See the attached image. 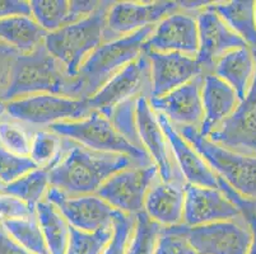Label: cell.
<instances>
[{"mask_svg":"<svg viewBox=\"0 0 256 254\" xmlns=\"http://www.w3.org/2000/svg\"><path fill=\"white\" fill-rule=\"evenodd\" d=\"M144 52L150 65V98L162 97L206 73L196 57L176 52Z\"/></svg>","mask_w":256,"mask_h":254,"instance_id":"ac0fdd59","label":"cell"},{"mask_svg":"<svg viewBox=\"0 0 256 254\" xmlns=\"http://www.w3.org/2000/svg\"><path fill=\"white\" fill-rule=\"evenodd\" d=\"M36 130L9 117L4 112L0 117V145L20 157H30L32 137Z\"/></svg>","mask_w":256,"mask_h":254,"instance_id":"83f0119b","label":"cell"},{"mask_svg":"<svg viewBox=\"0 0 256 254\" xmlns=\"http://www.w3.org/2000/svg\"><path fill=\"white\" fill-rule=\"evenodd\" d=\"M0 254H34L20 247L6 234L3 227L0 225Z\"/></svg>","mask_w":256,"mask_h":254,"instance_id":"60d3db41","label":"cell"},{"mask_svg":"<svg viewBox=\"0 0 256 254\" xmlns=\"http://www.w3.org/2000/svg\"><path fill=\"white\" fill-rule=\"evenodd\" d=\"M136 216H130L118 211L114 218L112 237L102 254H126L128 244L132 237Z\"/></svg>","mask_w":256,"mask_h":254,"instance_id":"d590c367","label":"cell"},{"mask_svg":"<svg viewBox=\"0 0 256 254\" xmlns=\"http://www.w3.org/2000/svg\"><path fill=\"white\" fill-rule=\"evenodd\" d=\"M240 99L230 85L213 73H204L202 84L203 121L198 132L208 137L220 127L238 106Z\"/></svg>","mask_w":256,"mask_h":254,"instance_id":"7402d4cb","label":"cell"},{"mask_svg":"<svg viewBox=\"0 0 256 254\" xmlns=\"http://www.w3.org/2000/svg\"><path fill=\"white\" fill-rule=\"evenodd\" d=\"M255 51H256V50H255Z\"/></svg>","mask_w":256,"mask_h":254,"instance_id":"bcb514c9","label":"cell"},{"mask_svg":"<svg viewBox=\"0 0 256 254\" xmlns=\"http://www.w3.org/2000/svg\"><path fill=\"white\" fill-rule=\"evenodd\" d=\"M4 112H6V104H4V102L0 101V117L4 115Z\"/></svg>","mask_w":256,"mask_h":254,"instance_id":"7bdbcfd3","label":"cell"},{"mask_svg":"<svg viewBox=\"0 0 256 254\" xmlns=\"http://www.w3.org/2000/svg\"><path fill=\"white\" fill-rule=\"evenodd\" d=\"M158 177L154 164L126 168L107 179L96 195L116 211L136 216L144 211L146 193Z\"/></svg>","mask_w":256,"mask_h":254,"instance_id":"ba28073f","label":"cell"},{"mask_svg":"<svg viewBox=\"0 0 256 254\" xmlns=\"http://www.w3.org/2000/svg\"><path fill=\"white\" fill-rule=\"evenodd\" d=\"M154 27H146L129 36L101 43L84 60L73 78L70 97L90 99L112 76L143 53V47Z\"/></svg>","mask_w":256,"mask_h":254,"instance_id":"7a4b0ae2","label":"cell"},{"mask_svg":"<svg viewBox=\"0 0 256 254\" xmlns=\"http://www.w3.org/2000/svg\"><path fill=\"white\" fill-rule=\"evenodd\" d=\"M102 1H96V0H72L69 1L68 24L90 17V14H93L98 9Z\"/></svg>","mask_w":256,"mask_h":254,"instance_id":"74e56055","label":"cell"},{"mask_svg":"<svg viewBox=\"0 0 256 254\" xmlns=\"http://www.w3.org/2000/svg\"><path fill=\"white\" fill-rule=\"evenodd\" d=\"M157 120L167 137L172 155L176 165L180 169L186 185L200 186V187L218 188L224 192V183L216 176L212 168L206 164L192 145L178 132L166 116L157 113Z\"/></svg>","mask_w":256,"mask_h":254,"instance_id":"ffe728a7","label":"cell"},{"mask_svg":"<svg viewBox=\"0 0 256 254\" xmlns=\"http://www.w3.org/2000/svg\"><path fill=\"white\" fill-rule=\"evenodd\" d=\"M203 75L196 76L188 83L172 92L157 98H148L150 107L157 113L168 118L174 127H194L199 130L203 121L202 84Z\"/></svg>","mask_w":256,"mask_h":254,"instance_id":"d6986e66","label":"cell"},{"mask_svg":"<svg viewBox=\"0 0 256 254\" xmlns=\"http://www.w3.org/2000/svg\"><path fill=\"white\" fill-rule=\"evenodd\" d=\"M34 211L48 253L65 254L69 242V224L64 216L46 200L40 202Z\"/></svg>","mask_w":256,"mask_h":254,"instance_id":"484cf974","label":"cell"},{"mask_svg":"<svg viewBox=\"0 0 256 254\" xmlns=\"http://www.w3.org/2000/svg\"><path fill=\"white\" fill-rule=\"evenodd\" d=\"M48 36L32 15H13L0 19V42L17 53H30L45 45Z\"/></svg>","mask_w":256,"mask_h":254,"instance_id":"cb8c5ba5","label":"cell"},{"mask_svg":"<svg viewBox=\"0 0 256 254\" xmlns=\"http://www.w3.org/2000/svg\"><path fill=\"white\" fill-rule=\"evenodd\" d=\"M206 139L236 153L256 155V73L232 115Z\"/></svg>","mask_w":256,"mask_h":254,"instance_id":"5bb4252c","label":"cell"},{"mask_svg":"<svg viewBox=\"0 0 256 254\" xmlns=\"http://www.w3.org/2000/svg\"><path fill=\"white\" fill-rule=\"evenodd\" d=\"M178 130L226 186L241 199L256 204V155H246L222 148L200 136L194 127Z\"/></svg>","mask_w":256,"mask_h":254,"instance_id":"277c9868","label":"cell"},{"mask_svg":"<svg viewBox=\"0 0 256 254\" xmlns=\"http://www.w3.org/2000/svg\"><path fill=\"white\" fill-rule=\"evenodd\" d=\"M210 9L224 20L226 24L245 42L256 50L255 1L254 0H232L209 4Z\"/></svg>","mask_w":256,"mask_h":254,"instance_id":"d4e9b609","label":"cell"},{"mask_svg":"<svg viewBox=\"0 0 256 254\" xmlns=\"http://www.w3.org/2000/svg\"><path fill=\"white\" fill-rule=\"evenodd\" d=\"M72 84L73 78L42 45L32 52L16 56L2 102L36 94L70 97Z\"/></svg>","mask_w":256,"mask_h":254,"instance_id":"3957f363","label":"cell"},{"mask_svg":"<svg viewBox=\"0 0 256 254\" xmlns=\"http://www.w3.org/2000/svg\"><path fill=\"white\" fill-rule=\"evenodd\" d=\"M136 165L129 157L90 150L62 137V157L48 169V178L51 187L69 196L94 195L111 176Z\"/></svg>","mask_w":256,"mask_h":254,"instance_id":"6da1fadb","label":"cell"},{"mask_svg":"<svg viewBox=\"0 0 256 254\" xmlns=\"http://www.w3.org/2000/svg\"><path fill=\"white\" fill-rule=\"evenodd\" d=\"M62 137L50 129H37L32 137L30 158L38 168L50 169L62 157Z\"/></svg>","mask_w":256,"mask_h":254,"instance_id":"4dcf8cb0","label":"cell"},{"mask_svg":"<svg viewBox=\"0 0 256 254\" xmlns=\"http://www.w3.org/2000/svg\"><path fill=\"white\" fill-rule=\"evenodd\" d=\"M36 218V211L14 196L0 192V224Z\"/></svg>","mask_w":256,"mask_h":254,"instance_id":"8d00e7d4","label":"cell"},{"mask_svg":"<svg viewBox=\"0 0 256 254\" xmlns=\"http://www.w3.org/2000/svg\"><path fill=\"white\" fill-rule=\"evenodd\" d=\"M136 125L142 146L158 169L160 178L164 182L186 183L176 165L166 135L146 95H142L136 99Z\"/></svg>","mask_w":256,"mask_h":254,"instance_id":"4fadbf2b","label":"cell"},{"mask_svg":"<svg viewBox=\"0 0 256 254\" xmlns=\"http://www.w3.org/2000/svg\"><path fill=\"white\" fill-rule=\"evenodd\" d=\"M13 15H31L30 1L24 0H0V19Z\"/></svg>","mask_w":256,"mask_h":254,"instance_id":"ab89813d","label":"cell"},{"mask_svg":"<svg viewBox=\"0 0 256 254\" xmlns=\"http://www.w3.org/2000/svg\"><path fill=\"white\" fill-rule=\"evenodd\" d=\"M162 229L144 213L136 215L126 254H154Z\"/></svg>","mask_w":256,"mask_h":254,"instance_id":"1f68e13d","label":"cell"},{"mask_svg":"<svg viewBox=\"0 0 256 254\" xmlns=\"http://www.w3.org/2000/svg\"><path fill=\"white\" fill-rule=\"evenodd\" d=\"M242 216L241 207L222 190L186 185L184 206V225L186 227H199Z\"/></svg>","mask_w":256,"mask_h":254,"instance_id":"2e32d148","label":"cell"},{"mask_svg":"<svg viewBox=\"0 0 256 254\" xmlns=\"http://www.w3.org/2000/svg\"><path fill=\"white\" fill-rule=\"evenodd\" d=\"M255 24H256V1H255Z\"/></svg>","mask_w":256,"mask_h":254,"instance_id":"f6af8a7d","label":"cell"},{"mask_svg":"<svg viewBox=\"0 0 256 254\" xmlns=\"http://www.w3.org/2000/svg\"><path fill=\"white\" fill-rule=\"evenodd\" d=\"M48 129L59 136L72 140L90 150L125 155L142 167L153 164L146 150L129 143L115 129L110 118L98 111H90V115L82 120L60 122Z\"/></svg>","mask_w":256,"mask_h":254,"instance_id":"8992f818","label":"cell"},{"mask_svg":"<svg viewBox=\"0 0 256 254\" xmlns=\"http://www.w3.org/2000/svg\"><path fill=\"white\" fill-rule=\"evenodd\" d=\"M6 115L34 129L79 121L92 109L84 99L59 94H36L6 102Z\"/></svg>","mask_w":256,"mask_h":254,"instance_id":"52a82bcc","label":"cell"},{"mask_svg":"<svg viewBox=\"0 0 256 254\" xmlns=\"http://www.w3.org/2000/svg\"><path fill=\"white\" fill-rule=\"evenodd\" d=\"M111 237L112 228L90 233L69 227V242L65 254H102Z\"/></svg>","mask_w":256,"mask_h":254,"instance_id":"d6a6232c","label":"cell"},{"mask_svg":"<svg viewBox=\"0 0 256 254\" xmlns=\"http://www.w3.org/2000/svg\"><path fill=\"white\" fill-rule=\"evenodd\" d=\"M37 167L30 157H20L0 145V182L9 185Z\"/></svg>","mask_w":256,"mask_h":254,"instance_id":"836d02e7","label":"cell"},{"mask_svg":"<svg viewBox=\"0 0 256 254\" xmlns=\"http://www.w3.org/2000/svg\"><path fill=\"white\" fill-rule=\"evenodd\" d=\"M242 214L251 230V244L248 254H256V204H248L242 207Z\"/></svg>","mask_w":256,"mask_h":254,"instance_id":"b9f144b4","label":"cell"},{"mask_svg":"<svg viewBox=\"0 0 256 254\" xmlns=\"http://www.w3.org/2000/svg\"><path fill=\"white\" fill-rule=\"evenodd\" d=\"M112 1H102L90 17L48 33L45 47L65 67L72 78L88 56L104 43L106 13Z\"/></svg>","mask_w":256,"mask_h":254,"instance_id":"5b68a950","label":"cell"},{"mask_svg":"<svg viewBox=\"0 0 256 254\" xmlns=\"http://www.w3.org/2000/svg\"><path fill=\"white\" fill-rule=\"evenodd\" d=\"M17 55L18 53L14 50H12L10 47L0 42V101H3L6 84H8L9 70Z\"/></svg>","mask_w":256,"mask_h":254,"instance_id":"f35d334b","label":"cell"},{"mask_svg":"<svg viewBox=\"0 0 256 254\" xmlns=\"http://www.w3.org/2000/svg\"><path fill=\"white\" fill-rule=\"evenodd\" d=\"M209 4L194 11L199 36L196 60L204 67L206 73H210L214 62L228 51L248 46L218 14L210 9Z\"/></svg>","mask_w":256,"mask_h":254,"instance_id":"e0dca14e","label":"cell"},{"mask_svg":"<svg viewBox=\"0 0 256 254\" xmlns=\"http://www.w3.org/2000/svg\"><path fill=\"white\" fill-rule=\"evenodd\" d=\"M185 187L186 183L164 182L158 177L146 193L143 213L162 228L184 224Z\"/></svg>","mask_w":256,"mask_h":254,"instance_id":"44dd1931","label":"cell"},{"mask_svg":"<svg viewBox=\"0 0 256 254\" xmlns=\"http://www.w3.org/2000/svg\"><path fill=\"white\" fill-rule=\"evenodd\" d=\"M3 187H4V185H3V183H2V182H0V192L3 191Z\"/></svg>","mask_w":256,"mask_h":254,"instance_id":"ee69618b","label":"cell"},{"mask_svg":"<svg viewBox=\"0 0 256 254\" xmlns=\"http://www.w3.org/2000/svg\"><path fill=\"white\" fill-rule=\"evenodd\" d=\"M6 234L20 247L34 254H50L44 239L42 232L36 218L26 220L6 221L0 224Z\"/></svg>","mask_w":256,"mask_h":254,"instance_id":"f1b7e54d","label":"cell"},{"mask_svg":"<svg viewBox=\"0 0 256 254\" xmlns=\"http://www.w3.org/2000/svg\"><path fill=\"white\" fill-rule=\"evenodd\" d=\"M154 254H198L185 237V225L164 228Z\"/></svg>","mask_w":256,"mask_h":254,"instance_id":"e575fe53","label":"cell"},{"mask_svg":"<svg viewBox=\"0 0 256 254\" xmlns=\"http://www.w3.org/2000/svg\"><path fill=\"white\" fill-rule=\"evenodd\" d=\"M150 65L148 56L143 51L138 59L112 76L87 102L92 111L101 112L102 115L110 118L116 107L142 95L150 98Z\"/></svg>","mask_w":256,"mask_h":254,"instance_id":"9c48e42d","label":"cell"},{"mask_svg":"<svg viewBox=\"0 0 256 254\" xmlns=\"http://www.w3.org/2000/svg\"><path fill=\"white\" fill-rule=\"evenodd\" d=\"M185 237L198 254H248L251 230L245 218L186 227Z\"/></svg>","mask_w":256,"mask_h":254,"instance_id":"8fae6325","label":"cell"},{"mask_svg":"<svg viewBox=\"0 0 256 254\" xmlns=\"http://www.w3.org/2000/svg\"><path fill=\"white\" fill-rule=\"evenodd\" d=\"M180 9L178 1H112L106 13L104 42L154 27Z\"/></svg>","mask_w":256,"mask_h":254,"instance_id":"30bf717a","label":"cell"},{"mask_svg":"<svg viewBox=\"0 0 256 254\" xmlns=\"http://www.w3.org/2000/svg\"><path fill=\"white\" fill-rule=\"evenodd\" d=\"M50 187L48 169L36 168L20 178L16 179L14 182L4 186L3 192L14 196L34 210L40 202L45 200V196Z\"/></svg>","mask_w":256,"mask_h":254,"instance_id":"4316f807","label":"cell"},{"mask_svg":"<svg viewBox=\"0 0 256 254\" xmlns=\"http://www.w3.org/2000/svg\"><path fill=\"white\" fill-rule=\"evenodd\" d=\"M199 50L196 15L180 9L154 25L144 43L143 51L176 52L196 57Z\"/></svg>","mask_w":256,"mask_h":254,"instance_id":"9a60e30c","label":"cell"},{"mask_svg":"<svg viewBox=\"0 0 256 254\" xmlns=\"http://www.w3.org/2000/svg\"><path fill=\"white\" fill-rule=\"evenodd\" d=\"M210 73L230 85L242 101L256 73L255 50L250 46H242L228 51L214 62Z\"/></svg>","mask_w":256,"mask_h":254,"instance_id":"603a6c76","label":"cell"},{"mask_svg":"<svg viewBox=\"0 0 256 254\" xmlns=\"http://www.w3.org/2000/svg\"><path fill=\"white\" fill-rule=\"evenodd\" d=\"M31 15L46 33L68 24L69 1L66 0H32Z\"/></svg>","mask_w":256,"mask_h":254,"instance_id":"f546056e","label":"cell"},{"mask_svg":"<svg viewBox=\"0 0 256 254\" xmlns=\"http://www.w3.org/2000/svg\"><path fill=\"white\" fill-rule=\"evenodd\" d=\"M45 200L52 204L64 216L69 227L82 232H98L112 228L115 209L94 195L69 196L55 187L48 188Z\"/></svg>","mask_w":256,"mask_h":254,"instance_id":"7c38bea8","label":"cell"}]
</instances>
